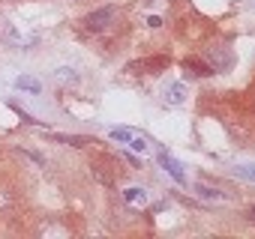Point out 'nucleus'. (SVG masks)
I'll return each mask as SVG.
<instances>
[{
	"label": "nucleus",
	"instance_id": "nucleus-1",
	"mask_svg": "<svg viewBox=\"0 0 255 239\" xmlns=\"http://www.w3.org/2000/svg\"><path fill=\"white\" fill-rule=\"evenodd\" d=\"M0 39L15 48H33L36 42H39V36L36 33H24L15 21H6V18H0Z\"/></svg>",
	"mask_w": 255,
	"mask_h": 239
},
{
	"label": "nucleus",
	"instance_id": "nucleus-2",
	"mask_svg": "<svg viewBox=\"0 0 255 239\" xmlns=\"http://www.w3.org/2000/svg\"><path fill=\"white\" fill-rule=\"evenodd\" d=\"M117 18V6H99V9H93L87 18H84V27L90 30V33H99V30H105L108 24H111Z\"/></svg>",
	"mask_w": 255,
	"mask_h": 239
},
{
	"label": "nucleus",
	"instance_id": "nucleus-3",
	"mask_svg": "<svg viewBox=\"0 0 255 239\" xmlns=\"http://www.w3.org/2000/svg\"><path fill=\"white\" fill-rule=\"evenodd\" d=\"M231 63H234V57H231L228 48H222V45L207 48V66H210L213 72H225V69H231Z\"/></svg>",
	"mask_w": 255,
	"mask_h": 239
},
{
	"label": "nucleus",
	"instance_id": "nucleus-4",
	"mask_svg": "<svg viewBox=\"0 0 255 239\" xmlns=\"http://www.w3.org/2000/svg\"><path fill=\"white\" fill-rule=\"evenodd\" d=\"M192 191H195L198 197H204V201H213V204H228V201H231V194H228V191L216 188V185H207V182H195Z\"/></svg>",
	"mask_w": 255,
	"mask_h": 239
},
{
	"label": "nucleus",
	"instance_id": "nucleus-5",
	"mask_svg": "<svg viewBox=\"0 0 255 239\" xmlns=\"http://www.w3.org/2000/svg\"><path fill=\"white\" fill-rule=\"evenodd\" d=\"M162 102H165V105H171V108L183 105V102H186V87L180 84V81H174V84H165V90H162Z\"/></svg>",
	"mask_w": 255,
	"mask_h": 239
},
{
	"label": "nucleus",
	"instance_id": "nucleus-6",
	"mask_svg": "<svg viewBox=\"0 0 255 239\" xmlns=\"http://www.w3.org/2000/svg\"><path fill=\"white\" fill-rule=\"evenodd\" d=\"M159 165H162V168H165V171H168L177 182H180V185L186 182V174H183V168H180V162H174V158H171L168 152H159Z\"/></svg>",
	"mask_w": 255,
	"mask_h": 239
},
{
	"label": "nucleus",
	"instance_id": "nucleus-7",
	"mask_svg": "<svg viewBox=\"0 0 255 239\" xmlns=\"http://www.w3.org/2000/svg\"><path fill=\"white\" fill-rule=\"evenodd\" d=\"M183 72H186V78H207V75H213V69L204 60H186Z\"/></svg>",
	"mask_w": 255,
	"mask_h": 239
},
{
	"label": "nucleus",
	"instance_id": "nucleus-8",
	"mask_svg": "<svg viewBox=\"0 0 255 239\" xmlns=\"http://www.w3.org/2000/svg\"><path fill=\"white\" fill-rule=\"evenodd\" d=\"M51 78H54L57 84H78V81H81V75L72 69V66H60V69H54Z\"/></svg>",
	"mask_w": 255,
	"mask_h": 239
},
{
	"label": "nucleus",
	"instance_id": "nucleus-9",
	"mask_svg": "<svg viewBox=\"0 0 255 239\" xmlns=\"http://www.w3.org/2000/svg\"><path fill=\"white\" fill-rule=\"evenodd\" d=\"M123 197H126V204H132V207H144V204H147V191L138 188V185L126 188V191H123Z\"/></svg>",
	"mask_w": 255,
	"mask_h": 239
},
{
	"label": "nucleus",
	"instance_id": "nucleus-10",
	"mask_svg": "<svg viewBox=\"0 0 255 239\" xmlns=\"http://www.w3.org/2000/svg\"><path fill=\"white\" fill-rule=\"evenodd\" d=\"M15 87H18V90H30V93H39V90H42V84L36 81V78H27V75L15 78Z\"/></svg>",
	"mask_w": 255,
	"mask_h": 239
},
{
	"label": "nucleus",
	"instance_id": "nucleus-11",
	"mask_svg": "<svg viewBox=\"0 0 255 239\" xmlns=\"http://www.w3.org/2000/svg\"><path fill=\"white\" fill-rule=\"evenodd\" d=\"M51 141L69 144V147H84V144H87V138H81V135H51Z\"/></svg>",
	"mask_w": 255,
	"mask_h": 239
},
{
	"label": "nucleus",
	"instance_id": "nucleus-12",
	"mask_svg": "<svg viewBox=\"0 0 255 239\" xmlns=\"http://www.w3.org/2000/svg\"><path fill=\"white\" fill-rule=\"evenodd\" d=\"M165 66H168V57H153V60H144V63H141V69H147L150 75H153V72H162Z\"/></svg>",
	"mask_w": 255,
	"mask_h": 239
},
{
	"label": "nucleus",
	"instance_id": "nucleus-13",
	"mask_svg": "<svg viewBox=\"0 0 255 239\" xmlns=\"http://www.w3.org/2000/svg\"><path fill=\"white\" fill-rule=\"evenodd\" d=\"M237 177H243V179L255 182V165H237Z\"/></svg>",
	"mask_w": 255,
	"mask_h": 239
},
{
	"label": "nucleus",
	"instance_id": "nucleus-14",
	"mask_svg": "<svg viewBox=\"0 0 255 239\" xmlns=\"http://www.w3.org/2000/svg\"><path fill=\"white\" fill-rule=\"evenodd\" d=\"M111 138L120 141V144H129V141H132V132H129V129H111Z\"/></svg>",
	"mask_w": 255,
	"mask_h": 239
},
{
	"label": "nucleus",
	"instance_id": "nucleus-15",
	"mask_svg": "<svg viewBox=\"0 0 255 239\" xmlns=\"http://www.w3.org/2000/svg\"><path fill=\"white\" fill-rule=\"evenodd\" d=\"M9 207H12V194H9L6 188H0V212L9 209Z\"/></svg>",
	"mask_w": 255,
	"mask_h": 239
},
{
	"label": "nucleus",
	"instance_id": "nucleus-16",
	"mask_svg": "<svg viewBox=\"0 0 255 239\" xmlns=\"http://www.w3.org/2000/svg\"><path fill=\"white\" fill-rule=\"evenodd\" d=\"M129 147H132V149H138V152H144V149H147V144H144L141 138H135V135H132V141H129Z\"/></svg>",
	"mask_w": 255,
	"mask_h": 239
},
{
	"label": "nucleus",
	"instance_id": "nucleus-17",
	"mask_svg": "<svg viewBox=\"0 0 255 239\" xmlns=\"http://www.w3.org/2000/svg\"><path fill=\"white\" fill-rule=\"evenodd\" d=\"M147 24H150V27H153V30H156V27H162V21H159V18H156V15H150V18H147Z\"/></svg>",
	"mask_w": 255,
	"mask_h": 239
},
{
	"label": "nucleus",
	"instance_id": "nucleus-18",
	"mask_svg": "<svg viewBox=\"0 0 255 239\" xmlns=\"http://www.w3.org/2000/svg\"><path fill=\"white\" fill-rule=\"evenodd\" d=\"M246 215H249V221L255 224V207H249V209H246Z\"/></svg>",
	"mask_w": 255,
	"mask_h": 239
}]
</instances>
